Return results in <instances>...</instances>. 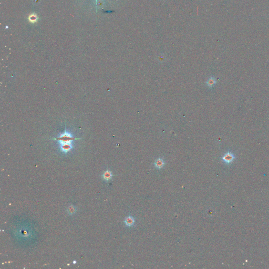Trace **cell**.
<instances>
[{"instance_id":"cell-1","label":"cell","mask_w":269,"mask_h":269,"mask_svg":"<svg viewBox=\"0 0 269 269\" xmlns=\"http://www.w3.org/2000/svg\"><path fill=\"white\" fill-rule=\"evenodd\" d=\"M80 138H76L72 136V134L67 132L65 129V131L61 134L57 138H55V140H57L60 142V145L64 144H72V142L74 140L79 139Z\"/></svg>"},{"instance_id":"cell-2","label":"cell","mask_w":269,"mask_h":269,"mask_svg":"<svg viewBox=\"0 0 269 269\" xmlns=\"http://www.w3.org/2000/svg\"><path fill=\"white\" fill-rule=\"evenodd\" d=\"M235 159V157L234 155L230 151H228L222 157V160L224 161V163L227 164H230L232 163Z\"/></svg>"},{"instance_id":"cell-3","label":"cell","mask_w":269,"mask_h":269,"mask_svg":"<svg viewBox=\"0 0 269 269\" xmlns=\"http://www.w3.org/2000/svg\"><path fill=\"white\" fill-rule=\"evenodd\" d=\"M165 163L163 158H158L156 159L154 163V165L157 169H161L164 167Z\"/></svg>"},{"instance_id":"cell-4","label":"cell","mask_w":269,"mask_h":269,"mask_svg":"<svg viewBox=\"0 0 269 269\" xmlns=\"http://www.w3.org/2000/svg\"><path fill=\"white\" fill-rule=\"evenodd\" d=\"M217 83V80L214 77H210L207 81L206 82V84L208 87L209 88H212Z\"/></svg>"},{"instance_id":"cell-5","label":"cell","mask_w":269,"mask_h":269,"mask_svg":"<svg viewBox=\"0 0 269 269\" xmlns=\"http://www.w3.org/2000/svg\"><path fill=\"white\" fill-rule=\"evenodd\" d=\"M125 224L127 227H131L132 226L134 223V219L133 217L131 216H129L127 218H126L125 221H124Z\"/></svg>"},{"instance_id":"cell-6","label":"cell","mask_w":269,"mask_h":269,"mask_svg":"<svg viewBox=\"0 0 269 269\" xmlns=\"http://www.w3.org/2000/svg\"><path fill=\"white\" fill-rule=\"evenodd\" d=\"M113 175L111 171L110 170H107L106 171L103 175V178L105 180L108 181L111 179L112 178Z\"/></svg>"},{"instance_id":"cell-7","label":"cell","mask_w":269,"mask_h":269,"mask_svg":"<svg viewBox=\"0 0 269 269\" xmlns=\"http://www.w3.org/2000/svg\"><path fill=\"white\" fill-rule=\"evenodd\" d=\"M38 19H39V17H38L37 14H36L35 13H32L28 17V20H29V22L32 23H36L38 21Z\"/></svg>"},{"instance_id":"cell-8","label":"cell","mask_w":269,"mask_h":269,"mask_svg":"<svg viewBox=\"0 0 269 269\" xmlns=\"http://www.w3.org/2000/svg\"><path fill=\"white\" fill-rule=\"evenodd\" d=\"M75 208L74 207H73V206H69L68 209H67V212L69 214H73L75 212Z\"/></svg>"},{"instance_id":"cell-9","label":"cell","mask_w":269,"mask_h":269,"mask_svg":"<svg viewBox=\"0 0 269 269\" xmlns=\"http://www.w3.org/2000/svg\"><path fill=\"white\" fill-rule=\"evenodd\" d=\"M76 263V262H75V261H74V263Z\"/></svg>"},{"instance_id":"cell-10","label":"cell","mask_w":269,"mask_h":269,"mask_svg":"<svg viewBox=\"0 0 269 269\" xmlns=\"http://www.w3.org/2000/svg\"><path fill=\"white\" fill-rule=\"evenodd\" d=\"M97 0H96V3H97Z\"/></svg>"}]
</instances>
